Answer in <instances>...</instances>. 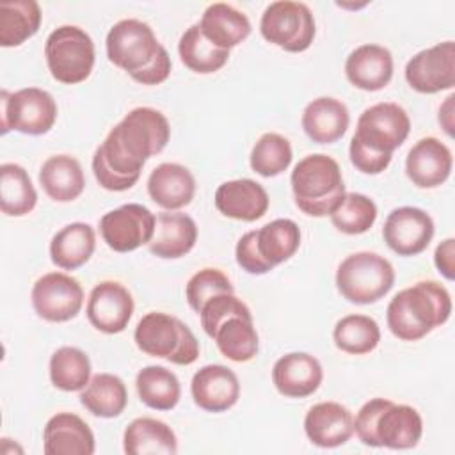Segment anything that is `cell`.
<instances>
[{
    "label": "cell",
    "instance_id": "obj_14",
    "mask_svg": "<svg viewBox=\"0 0 455 455\" xmlns=\"http://www.w3.org/2000/svg\"><path fill=\"white\" fill-rule=\"evenodd\" d=\"M30 299L39 318L62 323L80 313L84 306V288L75 277L64 272H48L34 283Z\"/></svg>",
    "mask_w": 455,
    "mask_h": 455
},
{
    "label": "cell",
    "instance_id": "obj_12",
    "mask_svg": "<svg viewBox=\"0 0 455 455\" xmlns=\"http://www.w3.org/2000/svg\"><path fill=\"white\" fill-rule=\"evenodd\" d=\"M263 39L290 53L306 52L316 34L311 9L302 2L277 0L267 5L259 20Z\"/></svg>",
    "mask_w": 455,
    "mask_h": 455
},
{
    "label": "cell",
    "instance_id": "obj_19",
    "mask_svg": "<svg viewBox=\"0 0 455 455\" xmlns=\"http://www.w3.org/2000/svg\"><path fill=\"white\" fill-rule=\"evenodd\" d=\"M453 167L450 148L435 137L419 139L407 153L405 172L412 185L419 188H435L443 185Z\"/></svg>",
    "mask_w": 455,
    "mask_h": 455
},
{
    "label": "cell",
    "instance_id": "obj_45",
    "mask_svg": "<svg viewBox=\"0 0 455 455\" xmlns=\"http://www.w3.org/2000/svg\"><path fill=\"white\" fill-rule=\"evenodd\" d=\"M453 100H455V96L450 94L439 108V124L444 128V132L450 137L453 135Z\"/></svg>",
    "mask_w": 455,
    "mask_h": 455
},
{
    "label": "cell",
    "instance_id": "obj_6",
    "mask_svg": "<svg viewBox=\"0 0 455 455\" xmlns=\"http://www.w3.org/2000/svg\"><path fill=\"white\" fill-rule=\"evenodd\" d=\"M300 247V229L291 219H275L247 231L235 247L236 263L252 275H263L288 261Z\"/></svg>",
    "mask_w": 455,
    "mask_h": 455
},
{
    "label": "cell",
    "instance_id": "obj_41",
    "mask_svg": "<svg viewBox=\"0 0 455 455\" xmlns=\"http://www.w3.org/2000/svg\"><path fill=\"white\" fill-rule=\"evenodd\" d=\"M291 160L293 151L290 140L274 132L263 133L251 151V169L263 178L279 176L290 167Z\"/></svg>",
    "mask_w": 455,
    "mask_h": 455
},
{
    "label": "cell",
    "instance_id": "obj_5",
    "mask_svg": "<svg viewBox=\"0 0 455 455\" xmlns=\"http://www.w3.org/2000/svg\"><path fill=\"white\" fill-rule=\"evenodd\" d=\"M297 208L309 217H325L345 196L339 164L323 153L299 160L290 176Z\"/></svg>",
    "mask_w": 455,
    "mask_h": 455
},
{
    "label": "cell",
    "instance_id": "obj_9",
    "mask_svg": "<svg viewBox=\"0 0 455 455\" xmlns=\"http://www.w3.org/2000/svg\"><path fill=\"white\" fill-rule=\"evenodd\" d=\"M44 57L50 75L66 85L89 78L96 52L92 37L76 25L57 27L44 43Z\"/></svg>",
    "mask_w": 455,
    "mask_h": 455
},
{
    "label": "cell",
    "instance_id": "obj_22",
    "mask_svg": "<svg viewBox=\"0 0 455 455\" xmlns=\"http://www.w3.org/2000/svg\"><path fill=\"white\" fill-rule=\"evenodd\" d=\"M96 441L91 427L73 412H57L43 430L46 455H92Z\"/></svg>",
    "mask_w": 455,
    "mask_h": 455
},
{
    "label": "cell",
    "instance_id": "obj_29",
    "mask_svg": "<svg viewBox=\"0 0 455 455\" xmlns=\"http://www.w3.org/2000/svg\"><path fill=\"white\" fill-rule=\"evenodd\" d=\"M123 450L128 455H174L178 439L167 423L155 418H135L124 428Z\"/></svg>",
    "mask_w": 455,
    "mask_h": 455
},
{
    "label": "cell",
    "instance_id": "obj_25",
    "mask_svg": "<svg viewBox=\"0 0 455 455\" xmlns=\"http://www.w3.org/2000/svg\"><path fill=\"white\" fill-rule=\"evenodd\" d=\"M148 194L155 204L167 212H174L192 203L196 178L185 165L165 162L151 171L148 178Z\"/></svg>",
    "mask_w": 455,
    "mask_h": 455
},
{
    "label": "cell",
    "instance_id": "obj_1",
    "mask_svg": "<svg viewBox=\"0 0 455 455\" xmlns=\"http://www.w3.org/2000/svg\"><path fill=\"white\" fill-rule=\"evenodd\" d=\"M171 139L167 117L151 107L130 110L105 137L92 155L96 181L110 192L132 188L144 164L164 151Z\"/></svg>",
    "mask_w": 455,
    "mask_h": 455
},
{
    "label": "cell",
    "instance_id": "obj_31",
    "mask_svg": "<svg viewBox=\"0 0 455 455\" xmlns=\"http://www.w3.org/2000/svg\"><path fill=\"white\" fill-rule=\"evenodd\" d=\"M96 249V233L87 222H71L59 229L50 242V258L62 270L85 265Z\"/></svg>",
    "mask_w": 455,
    "mask_h": 455
},
{
    "label": "cell",
    "instance_id": "obj_21",
    "mask_svg": "<svg viewBox=\"0 0 455 455\" xmlns=\"http://www.w3.org/2000/svg\"><path fill=\"white\" fill-rule=\"evenodd\" d=\"M215 208L228 219L254 222L261 219L270 204L268 194L254 180L240 178L229 180L217 187L215 190Z\"/></svg>",
    "mask_w": 455,
    "mask_h": 455
},
{
    "label": "cell",
    "instance_id": "obj_17",
    "mask_svg": "<svg viewBox=\"0 0 455 455\" xmlns=\"http://www.w3.org/2000/svg\"><path fill=\"white\" fill-rule=\"evenodd\" d=\"M133 297L126 286L117 281L98 283L87 299V320L105 334L123 332L133 315Z\"/></svg>",
    "mask_w": 455,
    "mask_h": 455
},
{
    "label": "cell",
    "instance_id": "obj_37",
    "mask_svg": "<svg viewBox=\"0 0 455 455\" xmlns=\"http://www.w3.org/2000/svg\"><path fill=\"white\" fill-rule=\"evenodd\" d=\"M178 53L181 62L194 73L210 75L224 68L229 59V50H222L210 43L199 25H190L180 37Z\"/></svg>",
    "mask_w": 455,
    "mask_h": 455
},
{
    "label": "cell",
    "instance_id": "obj_36",
    "mask_svg": "<svg viewBox=\"0 0 455 455\" xmlns=\"http://www.w3.org/2000/svg\"><path fill=\"white\" fill-rule=\"evenodd\" d=\"M37 204V192L28 172L18 164L0 165V208L9 217H23Z\"/></svg>",
    "mask_w": 455,
    "mask_h": 455
},
{
    "label": "cell",
    "instance_id": "obj_44",
    "mask_svg": "<svg viewBox=\"0 0 455 455\" xmlns=\"http://www.w3.org/2000/svg\"><path fill=\"white\" fill-rule=\"evenodd\" d=\"M434 263L443 277L451 281L455 277V240H443L434 252Z\"/></svg>",
    "mask_w": 455,
    "mask_h": 455
},
{
    "label": "cell",
    "instance_id": "obj_28",
    "mask_svg": "<svg viewBox=\"0 0 455 455\" xmlns=\"http://www.w3.org/2000/svg\"><path fill=\"white\" fill-rule=\"evenodd\" d=\"M197 25L203 36L222 50L240 44L251 34L249 18L242 11L224 2L210 4Z\"/></svg>",
    "mask_w": 455,
    "mask_h": 455
},
{
    "label": "cell",
    "instance_id": "obj_38",
    "mask_svg": "<svg viewBox=\"0 0 455 455\" xmlns=\"http://www.w3.org/2000/svg\"><path fill=\"white\" fill-rule=\"evenodd\" d=\"M332 339L341 352L364 355L377 348L380 341V327L371 316L347 315L336 322Z\"/></svg>",
    "mask_w": 455,
    "mask_h": 455
},
{
    "label": "cell",
    "instance_id": "obj_42",
    "mask_svg": "<svg viewBox=\"0 0 455 455\" xmlns=\"http://www.w3.org/2000/svg\"><path fill=\"white\" fill-rule=\"evenodd\" d=\"M235 288L228 275L219 268H203L196 272L187 286H185V297L188 306L199 315L203 306L219 293H233Z\"/></svg>",
    "mask_w": 455,
    "mask_h": 455
},
{
    "label": "cell",
    "instance_id": "obj_20",
    "mask_svg": "<svg viewBox=\"0 0 455 455\" xmlns=\"http://www.w3.org/2000/svg\"><path fill=\"white\" fill-rule=\"evenodd\" d=\"M323 380L320 361L307 352H290L281 355L272 368L275 389L288 398H306L313 395Z\"/></svg>",
    "mask_w": 455,
    "mask_h": 455
},
{
    "label": "cell",
    "instance_id": "obj_4",
    "mask_svg": "<svg viewBox=\"0 0 455 455\" xmlns=\"http://www.w3.org/2000/svg\"><path fill=\"white\" fill-rule=\"evenodd\" d=\"M357 439L371 448L409 450L423 435V419L419 412L405 403H395L389 398H371L354 419Z\"/></svg>",
    "mask_w": 455,
    "mask_h": 455
},
{
    "label": "cell",
    "instance_id": "obj_3",
    "mask_svg": "<svg viewBox=\"0 0 455 455\" xmlns=\"http://www.w3.org/2000/svg\"><path fill=\"white\" fill-rule=\"evenodd\" d=\"M451 297L437 281H419L398 291L387 304L391 334L402 341H418L448 322Z\"/></svg>",
    "mask_w": 455,
    "mask_h": 455
},
{
    "label": "cell",
    "instance_id": "obj_24",
    "mask_svg": "<svg viewBox=\"0 0 455 455\" xmlns=\"http://www.w3.org/2000/svg\"><path fill=\"white\" fill-rule=\"evenodd\" d=\"M304 432L313 444L336 448L352 437L354 416L338 402H320L306 412Z\"/></svg>",
    "mask_w": 455,
    "mask_h": 455
},
{
    "label": "cell",
    "instance_id": "obj_32",
    "mask_svg": "<svg viewBox=\"0 0 455 455\" xmlns=\"http://www.w3.org/2000/svg\"><path fill=\"white\" fill-rule=\"evenodd\" d=\"M41 7L36 0H7L0 4V46L12 48L36 36L41 27Z\"/></svg>",
    "mask_w": 455,
    "mask_h": 455
},
{
    "label": "cell",
    "instance_id": "obj_13",
    "mask_svg": "<svg viewBox=\"0 0 455 455\" xmlns=\"http://www.w3.org/2000/svg\"><path fill=\"white\" fill-rule=\"evenodd\" d=\"M156 215L139 203L121 204L100 219L103 242L116 252H132L148 245L155 233Z\"/></svg>",
    "mask_w": 455,
    "mask_h": 455
},
{
    "label": "cell",
    "instance_id": "obj_30",
    "mask_svg": "<svg viewBox=\"0 0 455 455\" xmlns=\"http://www.w3.org/2000/svg\"><path fill=\"white\" fill-rule=\"evenodd\" d=\"M39 185L50 199L69 203L84 192L85 176L75 156L53 155L39 169Z\"/></svg>",
    "mask_w": 455,
    "mask_h": 455
},
{
    "label": "cell",
    "instance_id": "obj_2",
    "mask_svg": "<svg viewBox=\"0 0 455 455\" xmlns=\"http://www.w3.org/2000/svg\"><path fill=\"white\" fill-rule=\"evenodd\" d=\"M108 60L142 85H158L171 75V57L153 28L135 18L112 25L105 39Z\"/></svg>",
    "mask_w": 455,
    "mask_h": 455
},
{
    "label": "cell",
    "instance_id": "obj_11",
    "mask_svg": "<svg viewBox=\"0 0 455 455\" xmlns=\"http://www.w3.org/2000/svg\"><path fill=\"white\" fill-rule=\"evenodd\" d=\"M0 105L2 135L11 130L25 135H44L57 121V103L53 96L39 87H23L16 92L2 89Z\"/></svg>",
    "mask_w": 455,
    "mask_h": 455
},
{
    "label": "cell",
    "instance_id": "obj_43",
    "mask_svg": "<svg viewBox=\"0 0 455 455\" xmlns=\"http://www.w3.org/2000/svg\"><path fill=\"white\" fill-rule=\"evenodd\" d=\"M199 316L203 331L213 338L219 325L229 316H252V313L235 293H219L203 306Z\"/></svg>",
    "mask_w": 455,
    "mask_h": 455
},
{
    "label": "cell",
    "instance_id": "obj_33",
    "mask_svg": "<svg viewBox=\"0 0 455 455\" xmlns=\"http://www.w3.org/2000/svg\"><path fill=\"white\" fill-rule=\"evenodd\" d=\"M80 403L98 418H117L128 403V391L121 377L96 373L80 393Z\"/></svg>",
    "mask_w": 455,
    "mask_h": 455
},
{
    "label": "cell",
    "instance_id": "obj_18",
    "mask_svg": "<svg viewBox=\"0 0 455 455\" xmlns=\"http://www.w3.org/2000/svg\"><path fill=\"white\" fill-rule=\"evenodd\" d=\"M194 403L206 412H224L240 398L236 373L224 364H206L199 368L190 382Z\"/></svg>",
    "mask_w": 455,
    "mask_h": 455
},
{
    "label": "cell",
    "instance_id": "obj_34",
    "mask_svg": "<svg viewBox=\"0 0 455 455\" xmlns=\"http://www.w3.org/2000/svg\"><path fill=\"white\" fill-rule=\"evenodd\" d=\"M135 387L144 405L155 411H171L181 398V386L171 370L151 364L137 373Z\"/></svg>",
    "mask_w": 455,
    "mask_h": 455
},
{
    "label": "cell",
    "instance_id": "obj_7",
    "mask_svg": "<svg viewBox=\"0 0 455 455\" xmlns=\"http://www.w3.org/2000/svg\"><path fill=\"white\" fill-rule=\"evenodd\" d=\"M133 339L140 352L172 364L188 366L199 357V341L190 327L162 311L146 313L135 327Z\"/></svg>",
    "mask_w": 455,
    "mask_h": 455
},
{
    "label": "cell",
    "instance_id": "obj_15",
    "mask_svg": "<svg viewBox=\"0 0 455 455\" xmlns=\"http://www.w3.org/2000/svg\"><path fill=\"white\" fill-rule=\"evenodd\" d=\"M407 84L421 94H435L455 85V43L443 41L418 52L405 64Z\"/></svg>",
    "mask_w": 455,
    "mask_h": 455
},
{
    "label": "cell",
    "instance_id": "obj_10",
    "mask_svg": "<svg viewBox=\"0 0 455 455\" xmlns=\"http://www.w3.org/2000/svg\"><path fill=\"white\" fill-rule=\"evenodd\" d=\"M411 132V119L403 107L380 101L368 107L357 119L350 144L380 156H393Z\"/></svg>",
    "mask_w": 455,
    "mask_h": 455
},
{
    "label": "cell",
    "instance_id": "obj_16",
    "mask_svg": "<svg viewBox=\"0 0 455 455\" xmlns=\"http://www.w3.org/2000/svg\"><path fill=\"white\" fill-rule=\"evenodd\" d=\"M387 247L398 256L421 254L434 236L432 217L416 206L395 208L382 228Z\"/></svg>",
    "mask_w": 455,
    "mask_h": 455
},
{
    "label": "cell",
    "instance_id": "obj_39",
    "mask_svg": "<svg viewBox=\"0 0 455 455\" xmlns=\"http://www.w3.org/2000/svg\"><path fill=\"white\" fill-rule=\"evenodd\" d=\"M50 380L66 393L82 391L91 380V359L76 347H60L50 357Z\"/></svg>",
    "mask_w": 455,
    "mask_h": 455
},
{
    "label": "cell",
    "instance_id": "obj_27",
    "mask_svg": "<svg viewBox=\"0 0 455 455\" xmlns=\"http://www.w3.org/2000/svg\"><path fill=\"white\" fill-rule=\"evenodd\" d=\"M300 123L313 142L332 144L345 135L350 124V114L343 101L331 96H320L306 105Z\"/></svg>",
    "mask_w": 455,
    "mask_h": 455
},
{
    "label": "cell",
    "instance_id": "obj_35",
    "mask_svg": "<svg viewBox=\"0 0 455 455\" xmlns=\"http://www.w3.org/2000/svg\"><path fill=\"white\" fill-rule=\"evenodd\" d=\"M224 357L235 363L251 361L259 350V338L252 316H229L215 331L213 338Z\"/></svg>",
    "mask_w": 455,
    "mask_h": 455
},
{
    "label": "cell",
    "instance_id": "obj_23",
    "mask_svg": "<svg viewBox=\"0 0 455 455\" xmlns=\"http://www.w3.org/2000/svg\"><path fill=\"white\" fill-rule=\"evenodd\" d=\"M345 75L348 82L361 91H380L393 78V55L380 44H361L348 53Z\"/></svg>",
    "mask_w": 455,
    "mask_h": 455
},
{
    "label": "cell",
    "instance_id": "obj_8",
    "mask_svg": "<svg viewBox=\"0 0 455 455\" xmlns=\"http://www.w3.org/2000/svg\"><path fill=\"white\" fill-rule=\"evenodd\" d=\"M393 284L395 268L377 252H354L336 270V288L352 304H373L387 295Z\"/></svg>",
    "mask_w": 455,
    "mask_h": 455
},
{
    "label": "cell",
    "instance_id": "obj_26",
    "mask_svg": "<svg viewBox=\"0 0 455 455\" xmlns=\"http://www.w3.org/2000/svg\"><path fill=\"white\" fill-rule=\"evenodd\" d=\"M197 242L196 220L180 212H160L155 222V233L148 249L164 259H178L188 254Z\"/></svg>",
    "mask_w": 455,
    "mask_h": 455
},
{
    "label": "cell",
    "instance_id": "obj_40",
    "mask_svg": "<svg viewBox=\"0 0 455 455\" xmlns=\"http://www.w3.org/2000/svg\"><path fill=\"white\" fill-rule=\"evenodd\" d=\"M329 217L338 231L345 235H363L371 229L377 220V204L364 194L345 192Z\"/></svg>",
    "mask_w": 455,
    "mask_h": 455
}]
</instances>
